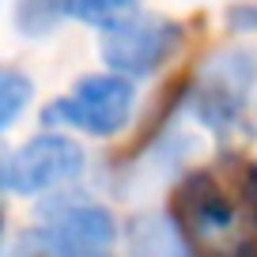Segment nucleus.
<instances>
[{"mask_svg":"<svg viewBox=\"0 0 257 257\" xmlns=\"http://www.w3.org/2000/svg\"><path fill=\"white\" fill-rule=\"evenodd\" d=\"M125 257H193V249L167 212H144L128 223Z\"/></svg>","mask_w":257,"mask_h":257,"instance_id":"6","label":"nucleus"},{"mask_svg":"<svg viewBox=\"0 0 257 257\" xmlns=\"http://www.w3.org/2000/svg\"><path fill=\"white\" fill-rule=\"evenodd\" d=\"M133 106H137V87L113 72H102L76 80V87L53 98L42 117L46 125L80 128L87 137H117L133 121Z\"/></svg>","mask_w":257,"mask_h":257,"instance_id":"3","label":"nucleus"},{"mask_svg":"<svg viewBox=\"0 0 257 257\" xmlns=\"http://www.w3.org/2000/svg\"><path fill=\"white\" fill-rule=\"evenodd\" d=\"M72 0H16V31L27 38H46L68 19Z\"/></svg>","mask_w":257,"mask_h":257,"instance_id":"7","label":"nucleus"},{"mask_svg":"<svg viewBox=\"0 0 257 257\" xmlns=\"http://www.w3.org/2000/svg\"><path fill=\"white\" fill-rule=\"evenodd\" d=\"M182 46V27L159 16H140V19H125V23L102 31V53L106 68L121 80L128 76H152L155 68L170 61Z\"/></svg>","mask_w":257,"mask_h":257,"instance_id":"5","label":"nucleus"},{"mask_svg":"<svg viewBox=\"0 0 257 257\" xmlns=\"http://www.w3.org/2000/svg\"><path fill=\"white\" fill-rule=\"evenodd\" d=\"M31 95H34L31 76L19 72V68H4L0 64V133L16 125V117L27 110Z\"/></svg>","mask_w":257,"mask_h":257,"instance_id":"8","label":"nucleus"},{"mask_svg":"<svg viewBox=\"0 0 257 257\" xmlns=\"http://www.w3.org/2000/svg\"><path fill=\"white\" fill-rule=\"evenodd\" d=\"M83 148L64 133H38L27 144L0 155V193L12 197H42L80 178Z\"/></svg>","mask_w":257,"mask_h":257,"instance_id":"4","label":"nucleus"},{"mask_svg":"<svg viewBox=\"0 0 257 257\" xmlns=\"http://www.w3.org/2000/svg\"><path fill=\"white\" fill-rule=\"evenodd\" d=\"M137 4H140V0H72V4H68V16L80 19V23H91V27L110 31V27L133 19Z\"/></svg>","mask_w":257,"mask_h":257,"instance_id":"9","label":"nucleus"},{"mask_svg":"<svg viewBox=\"0 0 257 257\" xmlns=\"http://www.w3.org/2000/svg\"><path fill=\"white\" fill-rule=\"evenodd\" d=\"M253 87H257V49L249 46L219 49L197 72V83L189 91V110L204 128H212L216 137H227L246 113Z\"/></svg>","mask_w":257,"mask_h":257,"instance_id":"2","label":"nucleus"},{"mask_svg":"<svg viewBox=\"0 0 257 257\" xmlns=\"http://www.w3.org/2000/svg\"><path fill=\"white\" fill-rule=\"evenodd\" d=\"M117 223L95 201H53L38 227L23 234L16 257H113Z\"/></svg>","mask_w":257,"mask_h":257,"instance_id":"1","label":"nucleus"}]
</instances>
